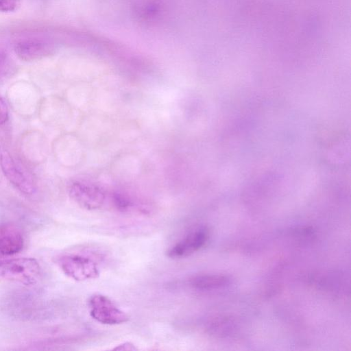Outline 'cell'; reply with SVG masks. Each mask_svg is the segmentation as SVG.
Returning <instances> with one entry per match:
<instances>
[{
  "label": "cell",
  "instance_id": "8992f818",
  "mask_svg": "<svg viewBox=\"0 0 351 351\" xmlns=\"http://www.w3.org/2000/svg\"><path fill=\"white\" fill-rule=\"evenodd\" d=\"M24 237L19 228L11 223L0 226V256H12L20 252Z\"/></svg>",
  "mask_w": 351,
  "mask_h": 351
},
{
  "label": "cell",
  "instance_id": "3957f363",
  "mask_svg": "<svg viewBox=\"0 0 351 351\" xmlns=\"http://www.w3.org/2000/svg\"><path fill=\"white\" fill-rule=\"evenodd\" d=\"M90 315L99 323L108 325L121 324L128 322V316L107 296L95 294L88 301Z\"/></svg>",
  "mask_w": 351,
  "mask_h": 351
},
{
  "label": "cell",
  "instance_id": "5b68a950",
  "mask_svg": "<svg viewBox=\"0 0 351 351\" xmlns=\"http://www.w3.org/2000/svg\"><path fill=\"white\" fill-rule=\"evenodd\" d=\"M208 239V230L206 228H199L190 232L170 247L167 255L174 259L185 258L204 246Z\"/></svg>",
  "mask_w": 351,
  "mask_h": 351
},
{
  "label": "cell",
  "instance_id": "9c48e42d",
  "mask_svg": "<svg viewBox=\"0 0 351 351\" xmlns=\"http://www.w3.org/2000/svg\"><path fill=\"white\" fill-rule=\"evenodd\" d=\"M191 286L196 289L210 290L228 285L230 278L218 274H203L193 276L189 280Z\"/></svg>",
  "mask_w": 351,
  "mask_h": 351
},
{
  "label": "cell",
  "instance_id": "8fae6325",
  "mask_svg": "<svg viewBox=\"0 0 351 351\" xmlns=\"http://www.w3.org/2000/svg\"><path fill=\"white\" fill-rule=\"evenodd\" d=\"M9 119V110L4 99L0 96V125L5 124Z\"/></svg>",
  "mask_w": 351,
  "mask_h": 351
},
{
  "label": "cell",
  "instance_id": "30bf717a",
  "mask_svg": "<svg viewBox=\"0 0 351 351\" xmlns=\"http://www.w3.org/2000/svg\"><path fill=\"white\" fill-rule=\"evenodd\" d=\"M20 0H0V12H9L17 9Z\"/></svg>",
  "mask_w": 351,
  "mask_h": 351
},
{
  "label": "cell",
  "instance_id": "52a82bcc",
  "mask_svg": "<svg viewBox=\"0 0 351 351\" xmlns=\"http://www.w3.org/2000/svg\"><path fill=\"white\" fill-rule=\"evenodd\" d=\"M69 193L77 204L86 209H97L104 204V195L101 192L79 184H73Z\"/></svg>",
  "mask_w": 351,
  "mask_h": 351
},
{
  "label": "cell",
  "instance_id": "ba28073f",
  "mask_svg": "<svg viewBox=\"0 0 351 351\" xmlns=\"http://www.w3.org/2000/svg\"><path fill=\"white\" fill-rule=\"evenodd\" d=\"M48 43L41 39H27L16 44L15 51L24 60H29L42 58L49 51Z\"/></svg>",
  "mask_w": 351,
  "mask_h": 351
},
{
  "label": "cell",
  "instance_id": "7c38bea8",
  "mask_svg": "<svg viewBox=\"0 0 351 351\" xmlns=\"http://www.w3.org/2000/svg\"><path fill=\"white\" fill-rule=\"evenodd\" d=\"M113 350H137L135 346L129 342L123 343L121 345L117 346Z\"/></svg>",
  "mask_w": 351,
  "mask_h": 351
},
{
  "label": "cell",
  "instance_id": "7a4b0ae2",
  "mask_svg": "<svg viewBox=\"0 0 351 351\" xmlns=\"http://www.w3.org/2000/svg\"><path fill=\"white\" fill-rule=\"evenodd\" d=\"M58 264L65 275L76 281L95 279L99 275L97 263L84 255L64 254L58 258Z\"/></svg>",
  "mask_w": 351,
  "mask_h": 351
},
{
  "label": "cell",
  "instance_id": "6da1fadb",
  "mask_svg": "<svg viewBox=\"0 0 351 351\" xmlns=\"http://www.w3.org/2000/svg\"><path fill=\"white\" fill-rule=\"evenodd\" d=\"M41 274V267L34 258L21 257L0 261V281L34 285Z\"/></svg>",
  "mask_w": 351,
  "mask_h": 351
},
{
  "label": "cell",
  "instance_id": "277c9868",
  "mask_svg": "<svg viewBox=\"0 0 351 351\" xmlns=\"http://www.w3.org/2000/svg\"><path fill=\"white\" fill-rule=\"evenodd\" d=\"M0 166L8 180L25 195H32L36 190L34 182L17 165L12 155L6 150L0 153Z\"/></svg>",
  "mask_w": 351,
  "mask_h": 351
}]
</instances>
